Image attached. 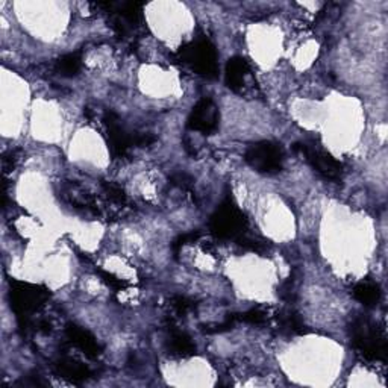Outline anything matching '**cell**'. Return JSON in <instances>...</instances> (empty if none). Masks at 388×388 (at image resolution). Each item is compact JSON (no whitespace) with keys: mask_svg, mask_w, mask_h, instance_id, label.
<instances>
[{"mask_svg":"<svg viewBox=\"0 0 388 388\" xmlns=\"http://www.w3.org/2000/svg\"><path fill=\"white\" fill-rule=\"evenodd\" d=\"M50 290L39 284L23 282L17 279L10 281V304L11 310L17 315L21 329H30L33 315L49 302Z\"/></svg>","mask_w":388,"mask_h":388,"instance_id":"1","label":"cell"},{"mask_svg":"<svg viewBox=\"0 0 388 388\" xmlns=\"http://www.w3.org/2000/svg\"><path fill=\"white\" fill-rule=\"evenodd\" d=\"M352 344L369 361H387L388 346L384 331L367 319H356L351 328Z\"/></svg>","mask_w":388,"mask_h":388,"instance_id":"2","label":"cell"},{"mask_svg":"<svg viewBox=\"0 0 388 388\" xmlns=\"http://www.w3.org/2000/svg\"><path fill=\"white\" fill-rule=\"evenodd\" d=\"M178 58L203 77L214 79L219 75L217 50L207 38L196 39V41L181 47L178 50Z\"/></svg>","mask_w":388,"mask_h":388,"instance_id":"3","label":"cell"},{"mask_svg":"<svg viewBox=\"0 0 388 388\" xmlns=\"http://www.w3.org/2000/svg\"><path fill=\"white\" fill-rule=\"evenodd\" d=\"M210 228L217 239L239 240L248 232V219L231 199H228L212 214Z\"/></svg>","mask_w":388,"mask_h":388,"instance_id":"4","label":"cell"},{"mask_svg":"<svg viewBox=\"0 0 388 388\" xmlns=\"http://www.w3.org/2000/svg\"><path fill=\"white\" fill-rule=\"evenodd\" d=\"M244 161L258 173L275 175L282 170L284 150L278 142L258 141L250 145L244 152Z\"/></svg>","mask_w":388,"mask_h":388,"instance_id":"5","label":"cell"},{"mask_svg":"<svg viewBox=\"0 0 388 388\" xmlns=\"http://www.w3.org/2000/svg\"><path fill=\"white\" fill-rule=\"evenodd\" d=\"M102 122L107 129V141L111 155L114 158H123L132 146H145L154 140L149 137H133L123 128L120 118L113 111H107L102 117Z\"/></svg>","mask_w":388,"mask_h":388,"instance_id":"6","label":"cell"},{"mask_svg":"<svg viewBox=\"0 0 388 388\" xmlns=\"http://www.w3.org/2000/svg\"><path fill=\"white\" fill-rule=\"evenodd\" d=\"M295 149L305 156V160L310 163L311 167L324 179L340 181L343 178V164L338 163L331 154L306 145H296Z\"/></svg>","mask_w":388,"mask_h":388,"instance_id":"7","label":"cell"},{"mask_svg":"<svg viewBox=\"0 0 388 388\" xmlns=\"http://www.w3.org/2000/svg\"><path fill=\"white\" fill-rule=\"evenodd\" d=\"M219 120L220 113L217 105L214 104L212 99L203 98L197 102L192 113H190L187 118V128L190 131L202 132L205 136H211L219 129Z\"/></svg>","mask_w":388,"mask_h":388,"instance_id":"8","label":"cell"},{"mask_svg":"<svg viewBox=\"0 0 388 388\" xmlns=\"http://www.w3.org/2000/svg\"><path fill=\"white\" fill-rule=\"evenodd\" d=\"M66 337L71 346L81 351L89 358H98L102 353V346L90 331L84 329L82 326H77L75 323H68L66 326Z\"/></svg>","mask_w":388,"mask_h":388,"instance_id":"9","label":"cell"},{"mask_svg":"<svg viewBox=\"0 0 388 388\" xmlns=\"http://www.w3.org/2000/svg\"><path fill=\"white\" fill-rule=\"evenodd\" d=\"M55 373L59 378L66 379L73 384H81L86 379H90L93 376V371L89 366H85L84 362L68 358V356H62L57 362H55Z\"/></svg>","mask_w":388,"mask_h":388,"instance_id":"10","label":"cell"},{"mask_svg":"<svg viewBox=\"0 0 388 388\" xmlns=\"http://www.w3.org/2000/svg\"><path fill=\"white\" fill-rule=\"evenodd\" d=\"M249 73H250V66L248 59L243 57H234L229 59L226 64L225 84L229 90L240 91Z\"/></svg>","mask_w":388,"mask_h":388,"instance_id":"11","label":"cell"},{"mask_svg":"<svg viewBox=\"0 0 388 388\" xmlns=\"http://www.w3.org/2000/svg\"><path fill=\"white\" fill-rule=\"evenodd\" d=\"M169 351L173 355L181 356V358H188V356H193L196 353V344L185 332L172 328L169 337Z\"/></svg>","mask_w":388,"mask_h":388,"instance_id":"12","label":"cell"},{"mask_svg":"<svg viewBox=\"0 0 388 388\" xmlns=\"http://www.w3.org/2000/svg\"><path fill=\"white\" fill-rule=\"evenodd\" d=\"M352 295L364 306H376L379 300H381L382 293L378 284L371 281H362L355 285Z\"/></svg>","mask_w":388,"mask_h":388,"instance_id":"13","label":"cell"},{"mask_svg":"<svg viewBox=\"0 0 388 388\" xmlns=\"http://www.w3.org/2000/svg\"><path fill=\"white\" fill-rule=\"evenodd\" d=\"M278 324L282 332L290 335H302L306 332V326L302 317L291 310L282 311L278 314Z\"/></svg>","mask_w":388,"mask_h":388,"instance_id":"14","label":"cell"},{"mask_svg":"<svg viewBox=\"0 0 388 388\" xmlns=\"http://www.w3.org/2000/svg\"><path fill=\"white\" fill-rule=\"evenodd\" d=\"M57 68L58 73L64 77H73L79 71L82 70V53L81 52H71L61 57L57 61Z\"/></svg>","mask_w":388,"mask_h":388,"instance_id":"15","label":"cell"},{"mask_svg":"<svg viewBox=\"0 0 388 388\" xmlns=\"http://www.w3.org/2000/svg\"><path fill=\"white\" fill-rule=\"evenodd\" d=\"M239 244H240V246H243L244 249L252 250V252H258V253H264L268 249V241L259 239V237H249L248 232L244 234L243 237H240Z\"/></svg>","mask_w":388,"mask_h":388,"instance_id":"16","label":"cell"},{"mask_svg":"<svg viewBox=\"0 0 388 388\" xmlns=\"http://www.w3.org/2000/svg\"><path fill=\"white\" fill-rule=\"evenodd\" d=\"M239 317V322H244L249 324H263L267 320V313L263 310V308H250V310L244 311L241 314H237Z\"/></svg>","mask_w":388,"mask_h":388,"instance_id":"17","label":"cell"},{"mask_svg":"<svg viewBox=\"0 0 388 388\" xmlns=\"http://www.w3.org/2000/svg\"><path fill=\"white\" fill-rule=\"evenodd\" d=\"M104 192H105L108 199L113 203L120 205V207L126 203V193H124V190L122 187H118L116 184H109V182H105Z\"/></svg>","mask_w":388,"mask_h":388,"instance_id":"18","label":"cell"},{"mask_svg":"<svg viewBox=\"0 0 388 388\" xmlns=\"http://www.w3.org/2000/svg\"><path fill=\"white\" fill-rule=\"evenodd\" d=\"M96 273L100 276L102 281H104L108 285V287H111V288L116 290V291H122V290H124L126 287H128V282L120 279V278H117V276L113 275V273L102 270V268H98Z\"/></svg>","mask_w":388,"mask_h":388,"instance_id":"19","label":"cell"},{"mask_svg":"<svg viewBox=\"0 0 388 388\" xmlns=\"http://www.w3.org/2000/svg\"><path fill=\"white\" fill-rule=\"evenodd\" d=\"M172 306L178 315H185L194 310V302L185 296H175L172 299Z\"/></svg>","mask_w":388,"mask_h":388,"instance_id":"20","label":"cell"},{"mask_svg":"<svg viewBox=\"0 0 388 388\" xmlns=\"http://www.w3.org/2000/svg\"><path fill=\"white\" fill-rule=\"evenodd\" d=\"M199 237H201L199 231H193V232H188V234H184V235L178 237V239L175 240V243H173V250L178 253L181 250V248H184V246H187V244L194 243V241L199 240Z\"/></svg>","mask_w":388,"mask_h":388,"instance_id":"21","label":"cell"},{"mask_svg":"<svg viewBox=\"0 0 388 388\" xmlns=\"http://www.w3.org/2000/svg\"><path fill=\"white\" fill-rule=\"evenodd\" d=\"M193 178L188 176L187 173H175V175L170 176V184L179 187L182 190H190L193 185Z\"/></svg>","mask_w":388,"mask_h":388,"instance_id":"22","label":"cell"},{"mask_svg":"<svg viewBox=\"0 0 388 388\" xmlns=\"http://www.w3.org/2000/svg\"><path fill=\"white\" fill-rule=\"evenodd\" d=\"M15 161H17V158H15V152H8L3 155L2 158V165H3V172L8 173L11 172L15 167Z\"/></svg>","mask_w":388,"mask_h":388,"instance_id":"23","label":"cell"}]
</instances>
